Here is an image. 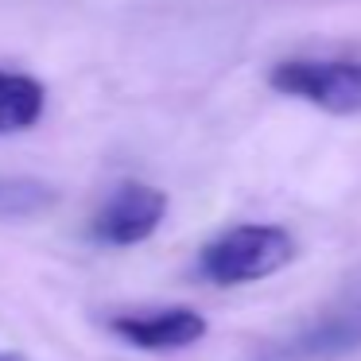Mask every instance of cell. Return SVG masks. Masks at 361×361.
<instances>
[{
	"mask_svg": "<svg viewBox=\"0 0 361 361\" xmlns=\"http://www.w3.org/2000/svg\"><path fill=\"white\" fill-rule=\"evenodd\" d=\"M291 257H295V241H291L288 229L233 226L202 245L198 272H202V280L218 283V288H233V283H252V280H264V276H276Z\"/></svg>",
	"mask_w": 361,
	"mask_h": 361,
	"instance_id": "6da1fadb",
	"label": "cell"
},
{
	"mask_svg": "<svg viewBox=\"0 0 361 361\" xmlns=\"http://www.w3.org/2000/svg\"><path fill=\"white\" fill-rule=\"evenodd\" d=\"M268 86L283 97L314 105L334 117L361 113V63L345 59H288L268 71Z\"/></svg>",
	"mask_w": 361,
	"mask_h": 361,
	"instance_id": "7a4b0ae2",
	"label": "cell"
},
{
	"mask_svg": "<svg viewBox=\"0 0 361 361\" xmlns=\"http://www.w3.org/2000/svg\"><path fill=\"white\" fill-rule=\"evenodd\" d=\"M361 350V291L326 307L319 319L303 322L295 334L264 350L268 361H334Z\"/></svg>",
	"mask_w": 361,
	"mask_h": 361,
	"instance_id": "3957f363",
	"label": "cell"
},
{
	"mask_svg": "<svg viewBox=\"0 0 361 361\" xmlns=\"http://www.w3.org/2000/svg\"><path fill=\"white\" fill-rule=\"evenodd\" d=\"M167 214V195L148 183H121L102 206H97L94 221H90V237L113 249H128V245L148 241L159 229Z\"/></svg>",
	"mask_w": 361,
	"mask_h": 361,
	"instance_id": "277c9868",
	"label": "cell"
},
{
	"mask_svg": "<svg viewBox=\"0 0 361 361\" xmlns=\"http://www.w3.org/2000/svg\"><path fill=\"white\" fill-rule=\"evenodd\" d=\"M109 330L136 350H183L206 334V319L190 307H164V311H133L109 319Z\"/></svg>",
	"mask_w": 361,
	"mask_h": 361,
	"instance_id": "5b68a950",
	"label": "cell"
},
{
	"mask_svg": "<svg viewBox=\"0 0 361 361\" xmlns=\"http://www.w3.org/2000/svg\"><path fill=\"white\" fill-rule=\"evenodd\" d=\"M43 105H47V90L39 78L0 66V136L27 133L43 117Z\"/></svg>",
	"mask_w": 361,
	"mask_h": 361,
	"instance_id": "8992f818",
	"label": "cell"
},
{
	"mask_svg": "<svg viewBox=\"0 0 361 361\" xmlns=\"http://www.w3.org/2000/svg\"><path fill=\"white\" fill-rule=\"evenodd\" d=\"M55 202V190L39 179L0 175V218H32Z\"/></svg>",
	"mask_w": 361,
	"mask_h": 361,
	"instance_id": "52a82bcc",
	"label": "cell"
},
{
	"mask_svg": "<svg viewBox=\"0 0 361 361\" xmlns=\"http://www.w3.org/2000/svg\"><path fill=\"white\" fill-rule=\"evenodd\" d=\"M0 361H12V357H0Z\"/></svg>",
	"mask_w": 361,
	"mask_h": 361,
	"instance_id": "ba28073f",
	"label": "cell"
}]
</instances>
